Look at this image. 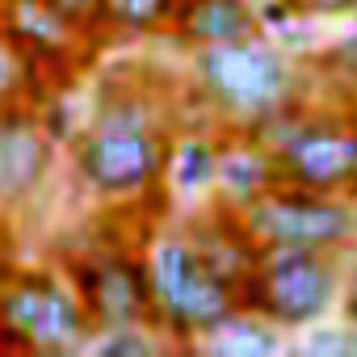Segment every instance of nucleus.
<instances>
[{
	"mask_svg": "<svg viewBox=\"0 0 357 357\" xmlns=\"http://www.w3.org/2000/svg\"><path fill=\"white\" fill-rule=\"evenodd\" d=\"M172 34L181 47H215L261 34L257 0H181L172 17Z\"/></svg>",
	"mask_w": 357,
	"mask_h": 357,
	"instance_id": "obj_11",
	"label": "nucleus"
},
{
	"mask_svg": "<svg viewBox=\"0 0 357 357\" xmlns=\"http://www.w3.org/2000/svg\"><path fill=\"white\" fill-rule=\"evenodd\" d=\"M176 5L181 0H105L101 26L118 38H151V34L172 30Z\"/></svg>",
	"mask_w": 357,
	"mask_h": 357,
	"instance_id": "obj_14",
	"label": "nucleus"
},
{
	"mask_svg": "<svg viewBox=\"0 0 357 357\" xmlns=\"http://www.w3.org/2000/svg\"><path fill=\"white\" fill-rule=\"evenodd\" d=\"M143 261L151 278L155 324L172 349H194L223 315L240 307V286L206 261L185 227L151 236L143 244Z\"/></svg>",
	"mask_w": 357,
	"mask_h": 357,
	"instance_id": "obj_4",
	"label": "nucleus"
},
{
	"mask_svg": "<svg viewBox=\"0 0 357 357\" xmlns=\"http://www.w3.org/2000/svg\"><path fill=\"white\" fill-rule=\"evenodd\" d=\"M240 223L257 248H315L340 257L357 248V198L344 194L273 185L240 211Z\"/></svg>",
	"mask_w": 357,
	"mask_h": 357,
	"instance_id": "obj_7",
	"label": "nucleus"
},
{
	"mask_svg": "<svg viewBox=\"0 0 357 357\" xmlns=\"http://www.w3.org/2000/svg\"><path fill=\"white\" fill-rule=\"evenodd\" d=\"M340 315L357 324V248H349V261L340 269Z\"/></svg>",
	"mask_w": 357,
	"mask_h": 357,
	"instance_id": "obj_21",
	"label": "nucleus"
},
{
	"mask_svg": "<svg viewBox=\"0 0 357 357\" xmlns=\"http://www.w3.org/2000/svg\"><path fill=\"white\" fill-rule=\"evenodd\" d=\"M0 328L22 353H80L93 340L89 307L59 269H17L0 286Z\"/></svg>",
	"mask_w": 357,
	"mask_h": 357,
	"instance_id": "obj_6",
	"label": "nucleus"
},
{
	"mask_svg": "<svg viewBox=\"0 0 357 357\" xmlns=\"http://www.w3.org/2000/svg\"><path fill=\"white\" fill-rule=\"evenodd\" d=\"M0 353H9V336H5V328H0Z\"/></svg>",
	"mask_w": 357,
	"mask_h": 357,
	"instance_id": "obj_23",
	"label": "nucleus"
},
{
	"mask_svg": "<svg viewBox=\"0 0 357 357\" xmlns=\"http://www.w3.org/2000/svg\"><path fill=\"white\" fill-rule=\"evenodd\" d=\"M68 278L76 282L93 332L101 328H122V324H155V298H151V278L143 252L126 248H97L80 252L68 261Z\"/></svg>",
	"mask_w": 357,
	"mask_h": 357,
	"instance_id": "obj_8",
	"label": "nucleus"
},
{
	"mask_svg": "<svg viewBox=\"0 0 357 357\" xmlns=\"http://www.w3.org/2000/svg\"><path fill=\"white\" fill-rule=\"evenodd\" d=\"M17 273V257H13V231H9V219L0 215V286Z\"/></svg>",
	"mask_w": 357,
	"mask_h": 357,
	"instance_id": "obj_22",
	"label": "nucleus"
},
{
	"mask_svg": "<svg viewBox=\"0 0 357 357\" xmlns=\"http://www.w3.org/2000/svg\"><path fill=\"white\" fill-rule=\"evenodd\" d=\"M273 185H278L273 151L265 143H257L248 130H223L219 135V168H215V202L244 211Z\"/></svg>",
	"mask_w": 357,
	"mask_h": 357,
	"instance_id": "obj_10",
	"label": "nucleus"
},
{
	"mask_svg": "<svg viewBox=\"0 0 357 357\" xmlns=\"http://www.w3.org/2000/svg\"><path fill=\"white\" fill-rule=\"evenodd\" d=\"M68 147L72 172L89 194L101 202H135L164 181L172 139L164 135L151 97L114 89Z\"/></svg>",
	"mask_w": 357,
	"mask_h": 357,
	"instance_id": "obj_1",
	"label": "nucleus"
},
{
	"mask_svg": "<svg viewBox=\"0 0 357 357\" xmlns=\"http://www.w3.org/2000/svg\"><path fill=\"white\" fill-rule=\"evenodd\" d=\"M194 349H202L211 357H273V353H286L290 349V332L278 328L273 319H265L261 311L236 307Z\"/></svg>",
	"mask_w": 357,
	"mask_h": 357,
	"instance_id": "obj_12",
	"label": "nucleus"
},
{
	"mask_svg": "<svg viewBox=\"0 0 357 357\" xmlns=\"http://www.w3.org/2000/svg\"><path fill=\"white\" fill-rule=\"evenodd\" d=\"M55 139L26 101L0 105V215L30 206L55 168Z\"/></svg>",
	"mask_w": 357,
	"mask_h": 357,
	"instance_id": "obj_9",
	"label": "nucleus"
},
{
	"mask_svg": "<svg viewBox=\"0 0 357 357\" xmlns=\"http://www.w3.org/2000/svg\"><path fill=\"white\" fill-rule=\"evenodd\" d=\"M290 5H294V13L298 17H307V22H332V17H349L353 9H357V0H290Z\"/></svg>",
	"mask_w": 357,
	"mask_h": 357,
	"instance_id": "obj_20",
	"label": "nucleus"
},
{
	"mask_svg": "<svg viewBox=\"0 0 357 357\" xmlns=\"http://www.w3.org/2000/svg\"><path fill=\"white\" fill-rule=\"evenodd\" d=\"M26 89H30L26 55H22V47L5 34V26H0V105L26 101Z\"/></svg>",
	"mask_w": 357,
	"mask_h": 357,
	"instance_id": "obj_17",
	"label": "nucleus"
},
{
	"mask_svg": "<svg viewBox=\"0 0 357 357\" xmlns=\"http://www.w3.org/2000/svg\"><path fill=\"white\" fill-rule=\"evenodd\" d=\"M278 38L252 34L190 51V89L223 130H252L303 97L298 63Z\"/></svg>",
	"mask_w": 357,
	"mask_h": 357,
	"instance_id": "obj_2",
	"label": "nucleus"
},
{
	"mask_svg": "<svg viewBox=\"0 0 357 357\" xmlns=\"http://www.w3.org/2000/svg\"><path fill=\"white\" fill-rule=\"evenodd\" d=\"M248 135L273 151L278 185L357 198V109H315L294 101Z\"/></svg>",
	"mask_w": 357,
	"mask_h": 357,
	"instance_id": "obj_3",
	"label": "nucleus"
},
{
	"mask_svg": "<svg viewBox=\"0 0 357 357\" xmlns=\"http://www.w3.org/2000/svg\"><path fill=\"white\" fill-rule=\"evenodd\" d=\"M160 349H172V340L151 324L101 328L89 340V353H97V357H147V353H160Z\"/></svg>",
	"mask_w": 357,
	"mask_h": 357,
	"instance_id": "obj_15",
	"label": "nucleus"
},
{
	"mask_svg": "<svg viewBox=\"0 0 357 357\" xmlns=\"http://www.w3.org/2000/svg\"><path fill=\"white\" fill-rule=\"evenodd\" d=\"M47 5H55V9L84 34V30L101 26V5H105V0H47Z\"/></svg>",
	"mask_w": 357,
	"mask_h": 357,
	"instance_id": "obj_19",
	"label": "nucleus"
},
{
	"mask_svg": "<svg viewBox=\"0 0 357 357\" xmlns=\"http://www.w3.org/2000/svg\"><path fill=\"white\" fill-rule=\"evenodd\" d=\"M324 68L349 84H357V9L344 17V34L324 51Z\"/></svg>",
	"mask_w": 357,
	"mask_h": 357,
	"instance_id": "obj_18",
	"label": "nucleus"
},
{
	"mask_svg": "<svg viewBox=\"0 0 357 357\" xmlns=\"http://www.w3.org/2000/svg\"><path fill=\"white\" fill-rule=\"evenodd\" d=\"M340 252L315 248H261L240 278V307L261 311L286 332H303L340 307Z\"/></svg>",
	"mask_w": 357,
	"mask_h": 357,
	"instance_id": "obj_5",
	"label": "nucleus"
},
{
	"mask_svg": "<svg viewBox=\"0 0 357 357\" xmlns=\"http://www.w3.org/2000/svg\"><path fill=\"white\" fill-rule=\"evenodd\" d=\"M298 353L307 357H357V324L344 319V324H311L303 328V340L294 344Z\"/></svg>",
	"mask_w": 357,
	"mask_h": 357,
	"instance_id": "obj_16",
	"label": "nucleus"
},
{
	"mask_svg": "<svg viewBox=\"0 0 357 357\" xmlns=\"http://www.w3.org/2000/svg\"><path fill=\"white\" fill-rule=\"evenodd\" d=\"M215 168H219V135H181L168 147V185L176 198H198L206 190H215Z\"/></svg>",
	"mask_w": 357,
	"mask_h": 357,
	"instance_id": "obj_13",
	"label": "nucleus"
}]
</instances>
